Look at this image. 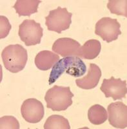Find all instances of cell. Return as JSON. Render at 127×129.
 I'll return each instance as SVG.
<instances>
[{
  "mask_svg": "<svg viewBox=\"0 0 127 129\" xmlns=\"http://www.w3.org/2000/svg\"><path fill=\"white\" fill-rule=\"evenodd\" d=\"M45 129H70L67 119L59 115H52L47 118L44 125Z\"/></svg>",
  "mask_w": 127,
  "mask_h": 129,
  "instance_id": "16",
  "label": "cell"
},
{
  "mask_svg": "<svg viewBox=\"0 0 127 129\" xmlns=\"http://www.w3.org/2000/svg\"><path fill=\"white\" fill-rule=\"evenodd\" d=\"M12 26L9 23V21L5 16H0V39L6 38L9 34Z\"/></svg>",
  "mask_w": 127,
  "mask_h": 129,
  "instance_id": "19",
  "label": "cell"
},
{
  "mask_svg": "<svg viewBox=\"0 0 127 129\" xmlns=\"http://www.w3.org/2000/svg\"><path fill=\"white\" fill-rule=\"evenodd\" d=\"M86 67L81 59L77 56H70L61 59L52 67L48 83L52 85L65 72L72 76H81L86 72Z\"/></svg>",
  "mask_w": 127,
  "mask_h": 129,
  "instance_id": "1",
  "label": "cell"
},
{
  "mask_svg": "<svg viewBox=\"0 0 127 129\" xmlns=\"http://www.w3.org/2000/svg\"><path fill=\"white\" fill-rule=\"evenodd\" d=\"M121 25L116 19L105 17L99 19L96 24L95 34L103 41L110 43L115 41L121 34Z\"/></svg>",
  "mask_w": 127,
  "mask_h": 129,
  "instance_id": "6",
  "label": "cell"
},
{
  "mask_svg": "<svg viewBox=\"0 0 127 129\" xmlns=\"http://www.w3.org/2000/svg\"><path fill=\"white\" fill-rule=\"evenodd\" d=\"M2 57L5 67L8 71L18 73L25 68L28 60V54L21 45H10L3 50Z\"/></svg>",
  "mask_w": 127,
  "mask_h": 129,
  "instance_id": "2",
  "label": "cell"
},
{
  "mask_svg": "<svg viewBox=\"0 0 127 129\" xmlns=\"http://www.w3.org/2000/svg\"><path fill=\"white\" fill-rule=\"evenodd\" d=\"M20 128L19 121L14 116H3L0 119L1 129H19Z\"/></svg>",
  "mask_w": 127,
  "mask_h": 129,
  "instance_id": "18",
  "label": "cell"
},
{
  "mask_svg": "<svg viewBox=\"0 0 127 129\" xmlns=\"http://www.w3.org/2000/svg\"><path fill=\"white\" fill-rule=\"evenodd\" d=\"M88 117L90 122L93 125H99L107 121L108 114L103 106L96 104L89 109L88 112Z\"/></svg>",
  "mask_w": 127,
  "mask_h": 129,
  "instance_id": "15",
  "label": "cell"
},
{
  "mask_svg": "<svg viewBox=\"0 0 127 129\" xmlns=\"http://www.w3.org/2000/svg\"><path fill=\"white\" fill-rule=\"evenodd\" d=\"M72 16V14L68 12L67 8L58 7L56 9L50 10L45 17V25L48 30L61 34L62 31L70 28Z\"/></svg>",
  "mask_w": 127,
  "mask_h": 129,
  "instance_id": "4",
  "label": "cell"
},
{
  "mask_svg": "<svg viewBox=\"0 0 127 129\" xmlns=\"http://www.w3.org/2000/svg\"><path fill=\"white\" fill-rule=\"evenodd\" d=\"M101 77V71L96 64L90 63V69L87 75L84 78L76 80V83L78 87L85 90L94 88L98 85Z\"/></svg>",
  "mask_w": 127,
  "mask_h": 129,
  "instance_id": "11",
  "label": "cell"
},
{
  "mask_svg": "<svg viewBox=\"0 0 127 129\" xmlns=\"http://www.w3.org/2000/svg\"><path fill=\"white\" fill-rule=\"evenodd\" d=\"M18 35L26 46L36 45L41 43L43 29L33 19H25L19 26Z\"/></svg>",
  "mask_w": 127,
  "mask_h": 129,
  "instance_id": "5",
  "label": "cell"
},
{
  "mask_svg": "<svg viewBox=\"0 0 127 129\" xmlns=\"http://www.w3.org/2000/svg\"><path fill=\"white\" fill-rule=\"evenodd\" d=\"M22 117L30 123H37L42 120L45 114L42 103L35 98L25 100L21 107Z\"/></svg>",
  "mask_w": 127,
  "mask_h": 129,
  "instance_id": "7",
  "label": "cell"
},
{
  "mask_svg": "<svg viewBox=\"0 0 127 129\" xmlns=\"http://www.w3.org/2000/svg\"><path fill=\"white\" fill-rule=\"evenodd\" d=\"M41 1L40 0H18L13 6L19 16H30L38 12Z\"/></svg>",
  "mask_w": 127,
  "mask_h": 129,
  "instance_id": "13",
  "label": "cell"
},
{
  "mask_svg": "<svg viewBox=\"0 0 127 129\" xmlns=\"http://www.w3.org/2000/svg\"><path fill=\"white\" fill-rule=\"evenodd\" d=\"M126 0H109L107 8L112 14L127 17Z\"/></svg>",
  "mask_w": 127,
  "mask_h": 129,
  "instance_id": "17",
  "label": "cell"
},
{
  "mask_svg": "<svg viewBox=\"0 0 127 129\" xmlns=\"http://www.w3.org/2000/svg\"><path fill=\"white\" fill-rule=\"evenodd\" d=\"M59 60V56L49 50H43L35 57V64L41 71H48Z\"/></svg>",
  "mask_w": 127,
  "mask_h": 129,
  "instance_id": "12",
  "label": "cell"
},
{
  "mask_svg": "<svg viewBox=\"0 0 127 129\" xmlns=\"http://www.w3.org/2000/svg\"><path fill=\"white\" fill-rule=\"evenodd\" d=\"M101 45L97 40H90L85 43L80 48V57L86 59H93L101 52Z\"/></svg>",
  "mask_w": 127,
  "mask_h": 129,
  "instance_id": "14",
  "label": "cell"
},
{
  "mask_svg": "<svg viewBox=\"0 0 127 129\" xmlns=\"http://www.w3.org/2000/svg\"><path fill=\"white\" fill-rule=\"evenodd\" d=\"M108 121L112 126L117 128L127 127V106L121 101L112 103L108 106Z\"/></svg>",
  "mask_w": 127,
  "mask_h": 129,
  "instance_id": "9",
  "label": "cell"
},
{
  "mask_svg": "<svg viewBox=\"0 0 127 129\" xmlns=\"http://www.w3.org/2000/svg\"><path fill=\"white\" fill-rule=\"evenodd\" d=\"M73 97L70 87L55 85L47 91L45 100L48 109L53 111H63L72 105Z\"/></svg>",
  "mask_w": 127,
  "mask_h": 129,
  "instance_id": "3",
  "label": "cell"
},
{
  "mask_svg": "<svg viewBox=\"0 0 127 129\" xmlns=\"http://www.w3.org/2000/svg\"><path fill=\"white\" fill-rule=\"evenodd\" d=\"M81 45L78 41L69 38L57 39L52 45V50L62 57H80Z\"/></svg>",
  "mask_w": 127,
  "mask_h": 129,
  "instance_id": "10",
  "label": "cell"
},
{
  "mask_svg": "<svg viewBox=\"0 0 127 129\" xmlns=\"http://www.w3.org/2000/svg\"><path fill=\"white\" fill-rule=\"evenodd\" d=\"M100 90L106 98L111 97L114 101L121 100L126 95V81L121 80L120 78L115 79L113 76L108 79H104Z\"/></svg>",
  "mask_w": 127,
  "mask_h": 129,
  "instance_id": "8",
  "label": "cell"
}]
</instances>
